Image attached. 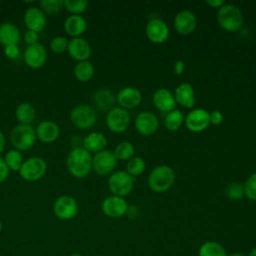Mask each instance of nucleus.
Masks as SVG:
<instances>
[{
	"label": "nucleus",
	"mask_w": 256,
	"mask_h": 256,
	"mask_svg": "<svg viewBox=\"0 0 256 256\" xmlns=\"http://www.w3.org/2000/svg\"><path fill=\"white\" fill-rule=\"evenodd\" d=\"M66 164L72 176L84 178L92 169V155L83 147H75L68 153Z\"/></svg>",
	"instance_id": "f257e3e1"
},
{
	"label": "nucleus",
	"mask_w": 256,
	"mask_h": 256,
	"mask_svg": "<svg viewBox=\"0 0 256 256\" xmlns=\"http://www.w3.org/2000/svg\"><path fill=\"white\" fill-rule=\"evenodd\" d=\"M175 182V172L168 165H159L152 169L148 176V186L156 193L168 191Z\"/></svg>",
	"instance_id": "f03ea898"
},
{
	"label": "nucleus",
	"mask_w": 256,
	"mask_h": 256,
	"mask_svg": "<svg viewBox=\"0 0 256 256\" xmlns=\"http://www.w3.org/2000/svg\"><path fill=\"white\" fill-rule=\"evenodd\" d=\"M217 22L223 30L235 32L242 27L244 16L242 11L236 5L225 3L218 9Z\"/></svg>",
	"instance_id": "7ed1b4c3"
},
{
	"label": "nucleus",
	"mask_w": 256,
	"mask_h": 256,
	"mask_svg": "<svg viewBox=\"0 0 256 256\" xmlns=\"http://www.w3.org/2000/svg\"><path fill=\"white\" fill-rule=\"evenodd\" d=\"M36 138V131L30 124H18L10 133L11 143L19 151L28 150L33 147Z\"/></svg>",
	"instance_id": "20e7f679"
},
{
	"label": "nucleus",
	"mask_w": 256,
	"mask_h": 256,
	"mask_svg": "<svg viewBox=\"0 0 256 256\" xmlns=\"http://www.w3.org/2000/svg\"><path fill=\"white\" fill-rule=\"evenodd\" d=\"M134 179L126 171L119 170L113 172L108 178V188L115 196H127L132 191Z\"/></svg>",
	"instance_id": "39448f33"
},
{
	"label": "nucleus",
	"mask_w": 256,
	"mask_h": 256,
	"mask_svg": "<svg viewBox=\"0 0 256 256\" xmlns=\"http://www.w3.org/2000/svg\"><path fill=\"white\" fill-rule=\"evenodd\" d=\"M47 170V164L41 157H31L24 160L20 170V176L26 181H37L44 176Z\"/></svg>",
	"instance_id": "423d86ee"
},
{
	"label": "nucleus",
	"mask_w": 256,
	"mask_h": 256,
	"mask_svg": "<svg viewBox=\"0 0 256 256\" xmlns=\"http://www.w3.org/2000/svg\"><path fill=\"white\" fill-rule=\"evenodd\" d=\"M97 115L95 110L88 105H77L70 112L71 123L79 129H89L95 125Z\"/></svg>",
	"instance_id": "0eeeda50"
},
{
	"label": "nucleus",
	"mask_w": 256,
	"mask_h": 256,
	"mask_svg": "<svg viewBox=\"0 0 256 256\" xmlns=\"http://www.w3.org/2000/svg\"><path fill=\"white\" fill-rule=\"evenodd\" d=\"M106 124L112 132L122 133L130 125V115L124 108L113 107L106 115Z\"/></svg>",
	"instance_id": "6e6552de"
},
{
	"label": "nucleus",
	"mask_w": 256,
	"mask_h": 256,
	"mask_svg": "<svg viewBox=\"0 0 256 256\" xmlns=\"http://www.w3.org/2000/svg\"><path fill=\"white\" fill-rule=\"evenodd\" d=\"M117 164V159L113 152L109 150H102L92 157V169L100 176L110 174Z\"/></svg>",
	"instance_id": "1a4fd4ad"
},
{
	"label": "nucleus",
	"mask_w": 256,
	"mask_h": 256,
	"mask_svg": "<svg viewBox=\"0 0 256 256\" xmlns=\"http://www.w3.org/2000/svg\"><path fill=\"white\" fill-rule=\"evenodd\" d=\"M145 34L152 43L162 44L169 38V27L162 19L153 18L147 22Z\"/></svg>",
	"instance_id": "9d476101"
},
{
	"label": "nucleus",
	"mask_w": 256,
	"mask_h": 256,
	"mask_svg": "<svg viewBox=\"0 0 256 256\" xmlns=\"http://www.w3.org/2000/svg\"><path fill=\"white\" fill-rule=\"evenodd\" d=\"M53 212L61 220H70L78 212V204L75 198L69 195L58 197L53 204Z\"/></svg>",
	"instance_id": "9b49d317"
},
{
	"label": "nucleus",
	"mask_w": 256,
	"mask_h": 256,
	"mask_svg": "<svg viewBox=\"0 0 256 256\" xmlns=\"http://www.w3.org/2000/svg\"><path fill=\"white\" fill-rule=\"evenodd\" d=\"M184 123L189 131L200 133L206 130L210 125L209 112L202 108L193 109L186 116Z\"/></svg>",
	"instance_id": "f8f14e48"
},
{
	"label": "nucleus",
	"mask_w": 256,
	"mask_h": 256,
	"mask_svg": "<svg viewBox=\"0 0 256 256\" xmlns=\"http://www.w3.org/2000/svg\"><path fill=\"white\" fill-rule=\"evenodd\" d=\"M128 203L123 197L111 195L106 197L101 204L103 213L110 218H119L125 215L128 211Z\"/></svg>",
	"instance_id": "ddd939ff"
},
{
	"label": "nucleus",
	"mask_w": 256,
	"mask_h": 256,
	"mask_svg": "<svg viewBox=\"0 0 256 256\" xmlns=\"http://www.w3.org/2000/svg\"><path fill=\"white\" fill-rule=\"evenodd\" d=\"M24 61L28 67L38 69L47 61V51L44 45L36 43L28 45L24 52Z\"/></svg>",
	"instance_id": "4468645a"
},
{
	"label": "nucleus",
	"mask_w": 256,
	"mask_h": 256,
	"mask_svg": "<svg viewBox=\"0 0 256 256\" xmlns=\"http://www.w3.org/2000/svg\"><path fill=\"white\" fill-rule=\"evenodd\" d=\"M197 18L192 11L182 10L174 18V28L180 35H189L196 29Z\"/></svg>",
	"instance_id": "2eb2a0df"
},
{
	"label": "nucleus",
	"mask_w": 256,
	"mask_h": 256,
	"mask_svg": "<svg viewBox=\"0 0 256 256\" xmlns=\"http://www.w3.org/2000/svg\"><path fill=\"white\" fill-rule=\"evenodd\" d=\"M159 126V121L156 115L149 111L140 112L135 119V128L138 133L144 136L154 134Z\"/></svg>",
	"instance_id": "dca6fc26"
},
{
	"label": "nucleus",
	"mask_w": 256,
	"mask_h": 256,
	"mask_svg": "<svg viewBox=\"0 0 256 256\" xmlns=\"http://www.w3.org/2000/svg\"><path fill=\"white\" fill-rule=\"evenodd\" d=\"M116 101L121 108L133 109L136 108L142 101V94L140 90L135 87L127 86L119 90L116 96Z\"/></svg>",
	"instance_id": "f3484780"
},
{
	"label": "nucleus",
	"mask_w": 256,
	"mask_h": 256,
	"mask_svg": "<svg viewBox=\"0 0 256 256\" xmlns=\"http://www.w3.org/2000/svg\"><path fill=\"white\" fill-rule=\"evenodd\" d=\"M67 51L69 55L78 62L86 61L91 55V46L86 39L82 37H74L69 40Z\"/></svg>",
	"instance_id": "a211bd4d"
},
{
	"label": "nucleus",
	"mask_w": 256,
	"mask_h": 256,
	"mask_svg": "<svg viewBox=\"0 0 256 256\" xmlns=\"http://www.w3.org/2000/svg\"><path fill=\"white\" fill-rule=\"evenodd\" d=\"M153 104L161 112L169 113L176 107L174 94L167 88H159L153 93Z\"/></svg>",
	"instance_id": "6ab92c4d"
},
{
	"label": "nucleus",
	"mask_w": 256,
	"mask_h": 256,
	"mask_svg": "<svg viewBox=\"0 0 256 256\" xmlns=\"http://www.w3.org/2000/svg\"><path fill=\"white\" fill-rule=\"evenodd\" d=\"M46 15L38 7H30L24 13V23L28 30L41 32L46 25Z\"/></svg>",
	"instance_id": "aec40b11"
},
{
	"label": "nucleus",
	"mask_w": 256,
	"mask_h": 256,
	"mask_svg": "<svg viewBox=\"0 0 256 256\" xmlns=\"http://www.w3.org/2000/svg\"><path fill=\"white\" fill-rule=\"evenodd\" d=\"M36 137L44 143L54 142L60 134L59 126L50 120L42 121L36 128Z\"/></svg>",
	"instance_id": "412c9836"
},
{
	"label": "nucleus",
	"mask_w": 256,
	"mask_h": 256,
	"mask_svg": "<svg viewBox=\"0 0 256 256\" xmlns=\"http://www.w3.org/2000/svg\"><path fill=\"white\" fill-rule=\"evenodd\" d=\"M176 103L180 104L186 108H193L196 98H195V91L191 84L189 83H181L175 89L173 93Z\"/></svg>",
	"instance_id": "4be33fe9"
},
{
	"label": "nucleus",
	"mask_w": 256,
	"mask_h": 256,
	"mask_svg": "<svg viewBox=\"0 0 256 256\" xmlns=\"http://www.w3.org/2000/svg\"><path fill=\"white\" fill-rule=\"evenodd\" d=\"M20 39L21 33L15 24L5 22L0 25V44L4 47L9 45H18Z\"/></svg>",
	"instance_id": "5701e85b"
},
{
	"label": "nucleus",
	"mask_w": 256,
	"mask_h": 256,
	"mask_svg": "<svg viewBox=\"0 0 256 256\" xmlns=\"http://www.w3.org/2000/svg\"><path fill=\"white\" fill-rule=\"evenodd\" d=\"M64 29L73 38L80 37L87 29V21L81 15H70L64 22Z\"/></svg>",
	"instance_id": "b1692460"
},
{
	"label": "nucleus",
	"mask_w": 256,
	"mask_h": 256,
	"mask_svg": "<svg viewBox=\"0 0 256 256\" xmlns=\"http://www.w3.org/2000/svg\"><path fill=\"white\" fill-rule=\"evenodd\" d=\"M107 138L100 132H91L83 139V148L90 153H98L105 149Z\"/></svg>",
	"instance_id": "393cba45"
},
{
	"label": "nucleus",
	"mask_w": 256,
	"mask_h": 256,
	"mask_svg": "<svg viewBox=\"0 0 256 256\" xmlns=\"http://www.w3.org/2000/svg\"><path fill=\"white\" fill-rule=\"evenodd\" d=\"M93 101L96 107L102 111L111 110L116 101L114 94L108 89H99L93 95Z\"/></svg>",
	"instance_id": "a878e982"
},
{
	"label": "nucleus",
	"mask_w": 256,
	"mask_h": 256,
	"mask_svg": "<svg viewBox=\"0 0 256 256\" xmlns=\"http://www.w3.org/2000/svg\"><path fill=\"white\" fill-rule=\"evenodd\" d=\"M35 114V108L29 102H22L15 109V116L20 124H30L34 120Z\"/></svg>",
	"instance_id": "bb28decb"
},
{
	"label": "nucleus",
	"mask_w": 256,
	"mask_h": 256,
	"mask_svg": "<svg viewBox=\"0 0 256 256\" xmlns=\"http://www.w3.org/2000/svg\"><path fill=\"white\" fill-rule=\"evenodd\" d=\"M94 66L88 60L78 62L74 67V76L80 82H87L91 80L94 76Z\"/></svg>",
	"instance_id": "cd10ccee"
},
{
	"label": "nucleus",
	"mask_w": 256,
	"mask_h": 256,
	"mask_svg": "<svg viewBox=\"0 0 256 256\" xmlns=\"http://www.w3.org/2000/svg\"><path fill=\"white\" fill-rule=\"evenodd\" d=\"M198 256H228V254L220 243L216 241H206L200 246Z\"/></svg>",
	"instance_id": "c85d7f7f"
},
{
	"label": "nucleus",
	"mask_w": 256,
	"mask_h": 256,
	"mask_svg": "<svg viewBox=\"0 0 256 256\" xmlns=\"http://www.w3.org/2000/svg\"><path fill=\"white\" fill-rule=\"evenodd\" d=\"M184 115L180 110L174 109L166 114L164 124L169 131H177L184 123Z\"/></svg>",
	"instance_id": "c756f323"
},
{
	"label": "nucleus",
	"mask_w": 256,
	"mask_h": 256,
	"mask_svg": "<svg viewBox=\"0 0 256 256\" xmlns=\"http://www.w3.org/2000/svg\"><path fill=\"white\" fill-rule=\"evenodd\" d=\"M135 153V147L134 145L129 141H122L120 142L114 149V156L117 160H129L132 157H134Z\"/></svg>",
	"instance_id": "7c9ffc66"
},
{
	"label": "nucleus",
	"mask_w": 256,
	"mask_h": 256,
	"mask_svg": "<svg viewBox=\"0 0 256 256\" xmlns=\"http://www.w3.org/2000/svg\"><path fill=\"white\" fill-rule=\"evenodd\" d=\"M4 160H5L8 168L13 171H19L24 162L22 153L16 149L9 150L6 153Z\"/></svg>",
	"instance_id": "2f4dec72"
},
{
	"label": "nucleus",
	"mask_w": 256,
	"mask_h": 256,
	"mask_svg": "<svg viewBox=\"0 0 256 256\" xmlns=\"http://www.w3.org/2000/svg\"><path fill=\"white\" fill-rule=\"evenodd\" d=\"M126 168H127L126 172L130 176L134 177V176L141 175L145 171L146 163H145V161H144V159L142 157L134 156V157H132L131 159L128 160Z\"/></svg>",
	"instance_id": "473e14b6"
},
{
	"label": "nucleus",
	"mask_w": 256,
	"mask_h": 256,
	"mask_svg": "<svg viewBox=\"0 0 256 256\" xmlns=\"http://www.w3.org/2000/svg\"><path fill=\"white\" fill-rule=\"evenodd\" d=\"M89 3L86 0H64V8L71 15H81L86 11Z\"/></svg>",
	"instance_id": "72a5a7b5"
},
{
	"label": "nucleus",
	"mask_w": 256,
	"mask_h": 256,
	"mask_svg": "<svg viewBox=\"0 0 256 256\" xmlns=\"http://www.w3.org/2000/svg\"><path fill=\"white\" fill-rule=\"evenodd\" d=\"M225 195L233 201H238L244 196V186L238 182H232L225 188Z\"/></svg>",
	"instance_id": "f704fd0d"
},
{
	"label": "nucleus",
	"mask_w": 256,
	"mask_h": 256,
	"mask_svg": "<svg viewBox=\"0 0 256 256\" xmlns=\"http://www.w3.org/2000/svg\"><path fill=\"white\" fill-rule=\"evenodd\" d=\"M42 11L46 14H55L64 7V0H42L40 1Z\"/></svg>",
	"instance_id": "c9c22d12"
},
{
	"label": "nucleus",
	"mask_w": 256,
	"mask_h": 256,
	"mask_svg": "<svg viewBox=\"0 0 256 256\" xmlns=\"http://www.w3.org/2000/svg\"><path fill=\"white\" fill-rule=\"evenodd\" d=\"M244 195L252 201H256V172L251 174L244 183Z\"/></svg>",
	"instance_id": "e433bc0d"
},
{
	"label": "nucleus",
	"mask_w": 256,
	"mask_h": 256,
	"mask_svg": "<svg viewBox=\"0 0 256 256\" xmlns=\"http://www.w3.org/2000/svg\"><path fill=\"white\" fill-rule=\"evenodd\" d=\"M68 39L64 36H56L51 39L50 42V48L54 53L61 54L65 52L68 48Z\"/></svg>",
	"instance_id": "4c0bfd02"
},
{
	"label": "nucleus",
	"mask_w": 256,
	"mask_h": 256,
	"mask_svg": "<svg viewBox=\"0 0 256 256\" xmlns=\"http://www.w3.org/2000/svg\"><path fill=\"white\" fill-rule=\"evenodd\" d=\"M4 54L8 59H16L20 54L18 45H9L4 47Z\"/></svg>",
	"instance_id": "58836bf2"
},
{
	"label": "nucleus",
	"mask_w": 256,
	"mask_h": 256,
	"mask_svg": "<svg viewBox=\"0 0 256 256\" xmlns=\"http://www.w3.org/2000/svg\"><path fill=\"white\" fill-rule=\"evenodd\" d=\"M209 120L210 124L212 125H220L223 121V114L219 110H213L211 113H209Z\"/></svg>",
	"instance_id": "ea45409f"
},
{
	"label": "nucleus",
	"mask_w": 256,
	"mask_h": 256,
	"mask_svg": "<svg viewBox=\"0 0 256 256\" xmlns=\"http://www.w3.org/2000/svg\"><path fill=\"white\" fill-rule=\"evenodd\" d=\"M38 39H39V35L35 31L27 30L26 33L24 34V40L28 45H33L38 43Z\"/></svg>",
	"instance_id": "a19ab883"
},
{
	"label": "nucleus",
	"mask_w": 256,
	"mask_h": 256,
	"mask_svg": "<svg viewBox=\"0 0 256 256\" xmlns=\"http://www.w3.org/2000/svg\"><path fill=\"white\" fill-rule=\"evenodd\" d=\"M9 171L10 169L8 168L5 160L0 157V183L7 179V177L9 176Z\"/></svg>",
	"instance_id": "79ce46f5"
},
{
	"label": "nucleus",
	"mask_w": 256,
	"mask_h": 256,
	"mask_svg": "<svg viewBox=\"0 0 256 256\" xmlns=\"http://www.w3.org/2000/svg\"><path fill=\"white\" fill-rule=\"evenodd\" d=\"M185 70V64L183 61L181 60H177L175 63H174V72L177 74V75H180L184 72Z\"/></svg>",
	"instance_id": "37998d69"
},
{
	"label": "nucleus",
	"mask_w": 256,
	"mask_h": 256,
	"mask_svg": "<svg viewBox=\"0 0 256 256\" xmlns=\"http://www.w3.org/2000/svg\"><path fill=\"white\" fill-rule=\"evenodd\" d=\"M206 4L211 8H220L225 4L224 0H207Z\"/></svg>",
	"instance_id": "c03bdc74"
},
{
	"label": "nucleus",
	"mask_w": 256,
	"mask_h": 256,
	"mask_svg": "<svg viewBox=\"0 0 256 256\" xmlns=\"http://www.w3.org/2000/svg\"><path fill=\"white\" fill-rule=\"evenodd\" d=\"M5 147V136L2 133V131H0V153L4 150Z\"/></svg>",
	"instance_id": "a18cd8bd"
},
{
	"label": "nucleus",
	"mask_w": 256,
	"mask_h": 256,
	"mask_svg": "<svg viewBox=\"0 0 256 256\" xmlns=\"http://www.w3.org/2000/svg\"><path fill=\"white\" fill-rule=\"evenodd\" d=\"M228 256H245V255H244V254H242V253H240V252H234V253L229 254Z\"/></svg>",
	"instance_id": "49530a36"
},
{
	"label": "nucleus",
	"mask_w": 256,
	"mask_h": 256,
	"mask_svg": "<svg viewBox=\"0 0 256 256\" xmlns=\"http://www.w3.org/2000/svg\"><path fill=\"white\" fill-rule=\"evenodd\" d=\"M248 256H256V247L253 248V249L250 251V253H249Z\"/></svg>",
	"instance_id": "de8ad7c7"
},
{
	"label": "nucleus",
	"mask_w": 256,
	"mask_h": 256,
	"mask_svg": "<svg viewBox=\"0 0 256 256\" xmlns=\"http://www.w3.org/2000/svg\"><path fill=\"white\" fill-rule=\"evenodd\" d=\"M70 256H83V255H81V254H79V253H73V254H71Z\"/></svg>",
	"instance_id": "09e8293b"
},
{
	"label": "nucleus",
	"mask_w": 256,
	"mask_h": 256,
	"mask_svg": "<svg viewBox=\"0 0 256 256\" xmlns=\"http://www.w3.org/2000/svg\"><path fill=\"white\" fill-rule=\"evenodd\" d=\"M2 230V222H1V220H0V231Z\"/></svg>",
	"instance_id": "8fccbe9b"
},
{
	"label": "nucleus",
	"mask_w": 256,
	"mask_h": 256,
	"mask_svg": "<svg viewBox=\"0 0 256 256\" xmlns=\"http://www.w3.org/2000/svg\"><path fill=\"white\" fill-rule=\"evenodd\" d=\"M96 256H100V255H96Z\"/></svg>",
	"instance_id": "3c124183"
}]
</instances>
